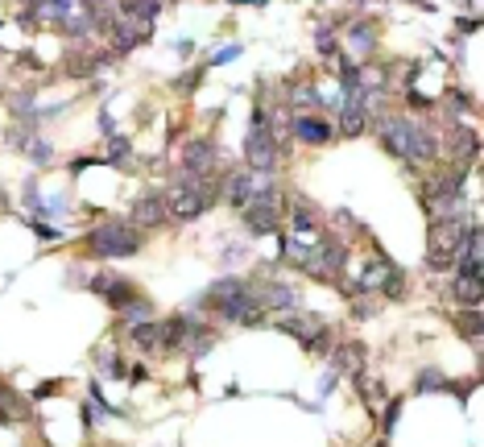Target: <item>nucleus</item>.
<instances>
[{
  "instance_id": "nucleus-1",
  "label": "nucleus",
  "mask_w": 484,
  "mask_h": 447,
  "mask_svg": "<svg viewBox=\"0 0 484 447\" xmlns=\"http://www.w3.org/2000/svg\"><path fill=\"white\" fill-rule=\"evenodd\" d=\"M381 141H385L389 153L406 158V162H431V158L439 153L435 133H431L427 125H418V121H406V116L385 121V125H381Z\"/></svg>"
},
{
  "instance_id": "nucleus-2",
  "label": "nucleus",
  "mask_w": 484,
  "mask_h": 447,
  "mask_svg": "<svg viewBox=\"0 0 484 447\" xmlns=\"http://www.w3.org/2000/svg\"><path fill=\"white\" fill-rule=\"evenodd\" d=\"M468 228H472V224L464 220V216H455V212H447V216H435L431 232H427V261H431L435 269L451 266V261L459 257V249H464V236H468Z\"/></svg>"
},
{
  "instance_id": "nucleus-3",
  "label": "nucleus",
  "mask_w": 484,
  "mask_h": 447,
  "mask_svg": "<svg viewBox=\"0 0 484 447\" xmlns=\"http://www.w3.org/2000/svg\"><path fill=\"white\" fill-rule=\"evenodd\" d=\"M141 232L132 224H99L88 232V253L99 261H116V257H132L141 253Z\"/></svg>"
},
{
  "instance_id": "nucleus-4",
  "label": "nucleus",
  "mask_w": 484,
  "mask_h": 447,
  "mask_svg": "<svg viewBox=\"0 0 484 447\" xmlns=\"http://www.w3.org/2000/svg\"><path fill=\"white\" fill-rule=\"evenodd\" d=\"M170 212H174L178 220H195V216H203L207 207H212V182L203 179V174H191V170H182L174 182H170Z\"/></svg>"
},
{
  "instance_id": "nucleus-5",
  "label": "nucleus",
  "mask_w": 484,
  "mask_h": 447,
  "mask_svg": "<svg viewBox=\"0 0 484 447\" xmlns=\"http://www.w3.org/2000/svg\"><path fill=\"white\" fill-rule=\"evenodd\" d=\"M244 220H249V232H253V236H265V232L277 228V220H282V199H277L273 186H261V191L249 199Z\"/></svg>"
},
{
  "instance_id": "nucleus-6",
  "label": "nucleus",
  "mask_w": 484,
  "mask_h": 447,
  "mask_svg": "<svg viewBox=\"0 0 484 447\" xmlns=\"http://www.w3.org/2000/svg\"><path fill=\"white\" fill-rule=\"evenodd\" d=\"M344 249L340 245H331V240H323V245H314V249H307L303 253V261L298 266L307 269L310 277H327V282H336L340 273H344Z\"/></svg>"
},
{
  "instance_id": "nucleus-7",
  "label": "nucleus",
  "mask_w": 484,
  "mask_h": 447,
  "mask_svg": "<svg viewBox=\"0 0 484 447\" xmlns=\"http://www.w3.org/2000/svg\"><path fill=\"white\" fill-rule=\"evenodd\" d=\"M277 327H282L286 336H298L310 352H323V348H327V323H323L319 315H286Z\"/></svg>"
},
{
  "instance_id": "nucleus-8",
  "label": "nucleus",
  "mask_w": 484,
  "mask_h": 447,
  "mask_svg": "<svg viewBox=\"0 0 484 447\" xmlns=\"http://www.w3.org/2000/svg\"><path fill=\"white\" fill-rule=\"evenodd\" d=\"M216 311H220L228 323H244V327H257V323L265 319V307L257 303L253 290H240V294H232V298H220Z\"/></svg>"
},
{
  "instance_id": "nucleus-9",
  "label": "nucleus",
  "mask_w": 484,
  "mask_h": 447,
  "mask_svg": "<svg viewBox=\"0 0 484 447\" xmlns=\"http://www.w3.org/2000/svg\"><path fill=\"white\" fill-rule=\"evenodd\" d=\"M244 158H249V166H253V170H269V166L277 162V149H273V141H269V125H265L261 112H253V129H249Z\"/></svg>"
},
{
  "instance_id": "nucleus-10",
  "label": "nucleus",
  "mask_w": 484,
  "mask_h": 447,
  "mask_svg": "<svg viewBox=\"0 0 484 447\" xmlns=\"http://www.w3.org/2000/svg\"><path fill=\"white\" fill-rule=\"evenodd\" d=\"M182 170H191V174H212L216 170V141H207V137H199V141H186V149H182Z\"/></svg>"
},
{
  "instance_id": "nucleus-11",
  "label": "nucleus",
  "mask_w": 484,
  "mask_h": 447,
  "mask_svg": "<svg viewBox=\"0 0 484 447\" xmlns=\"http://www.w3.org/2000/svg\"><path fill=\"white\" fill-rule=\"evenodd\" d=\"M166 216H170V207H166V199L158 191H149V195H141L132 203V224L137 228H158V224H166Z\"/></svg>"
},
{
  "instance_id": "nucleus-12",
  "label": "nucleus",
  "mask_w": 484,
  "mask_h": 447,
  "mask_svg": "<svg viewBox=\"0 0 484 447\" xmlns=\"http://www.w3.org/2000/svg\"><path fill=\"white\" fill-rule=\"evenodd\" d=\"M253 195H257V170H240V174H232L228 186H223V199L236 203V207H249Z\"/></svg>"
},
{
  "instance_id": "nucleus-13",
  "label": "nucleus",
  "mask_w": 484,
  "mask_h": 447,
  "mask_svg": "<svg viewBox=\"0 0 484 447\" xmlns=\"http://www.w3.org/2000/svg\"><path fill=\"white\" fill-rule=\"evenodd\" d=\"M331 121H323V116H298L294 121V137L298 141H307V145H323V141H331Z\"/></svg>"
},
{
  "instance_id": "nucleus-14",
  "label": "nucleus",
  "mask_w": 484,
  "mask_h": 447,
  "mask_svg": "<svg viewBox=\"0 0 484 447\" xmlns=\"http://www.w3.org/2000/svg\"><path fill=\"white\" fill-rule=\"evenodd\" d=\"M257 303H261V307H277V311H286V307L294 311V307H298V290L286 286V282H269V286H261Z\"/></svg>"
},
{
  "instance_id": "nucleus-15",
  "label": "nucleus",
  "mask_w": 484,
  "mask_h": 447,
  "mask_svg": "<svg viewBox=\"0 0 484 447\" xmlns=\"http://www.w3.org/2000/svg\"><path fill=\"white\" fill-rule=\"evenodd\" d=\"M480 277H468V273H455V282H451V298L464 307H480Z\"/></svg>"
},
{
  "instance_id": "nucleus-16",
  "label": "nucleus",
  "mask_w": 484,
  "mask_h": 447,
  "mask_svg": "<svg viewBox=\"0 0 484 447\" xmlns=\"http://www.w3.org/2000/svg\"><path fill=\"white\" fill-rule=\"evenodd\" d=\"M116 4H120L125 21H141V25H149L158 17V8H162V0H116Z\"/></svg>"
},
{
  "instance_id": "nucleus-17",
  "label": "nucleus",
  "mask_w": 484,
  "mask_h": 447,
  "mask_svg": "<svg viewBox=\"0 0 484 447\" xmlns=\"http://www.w3.org/2000/svg\"><path fill=\"white\" fill-rule=\"evenodd\" d=\"M158 340H162V323H153V319H145V323H132V344L137 348H158Z\"/></svg>"
},
{
  "instance_id": "nucleus-18",
  "label": "nucleus",
  "mask_w": 484,
  "mask_h": 447,
  "mask_svg": "<svg viewBox=\"0 0 484 447\" xmlns=\"http://www.w3.org/2000/svg\"><path fill=\"white\" fill-rule=\"evenodd\" d=\"M141 42H145V25L120 17V25H116V46H120V50H132V46H141Z\"/></svg>"
},
{
  "instance_id": "nucleus-19",
  "label": "nucleus",
  "mask_w": 484,
  "mask_h": 447,
  "mask_svg": "<svg viewBox=\"0 0 484 447\" xmlns=\"http://www.w3.org/2000/svg\"><path fill=\"white\" fill-rule=\"evenodd\" d=\"M455 331H459V336H468V340H480V311H476V307H468V315H459Z\"/></svg>"
},
{
  "instance_id": "nucleus-20",
  "label": "nucleus",
  "mask_w": 484,
  "mask_h": 447,
  "mask_svg": "<svg viewBox=\"0 0 484 447\" xmlns=\"http://www.w3.org/2000/svg\"><path fill=\"white\" fill-rule=\"evenodd\" d=\"M290 224H294V232H303V236L319 228V220H314V212H310L307 203H298V207H294V216H290Z\"/></svg>"
},
{
  "instance_id": "nucleus-21",
  "label": "nucleus",
  "mask_w": 484,
  "mask_h": 447,
  "mask_svg": "<svg viewBox=\"0 0 484 447\" xmlns=\"http://www.w3.org/2000/svg\"><path fill=\"white\" fill-rule=\"evenodd\" d=\"M360 129H364V112L348 104V112H344V133H360Z\"/></svg>"
},
{
  "instance_id": "nucleus-22",
  "label": "nucleus",
  "mask_w": 484,
  "mask_h": 447,
  "mask_svg": "<svg viewBox=\"0 0 484 447\" xmlns=\"http://www.w3.org/2000/svg\"><path fill=\"white\" fill-rule=\"evenodd\" d=\"M129 153H132V145H129V141H112V162H125Z\"/></svg>"
},
{
  "instance_id": "nucleus-23",
  "label": "nucleus",
  "mask_w": 484,
  "mask_h": 447,
  "mask_svg": "<svg viewBox=\"0 0 484 447\" xmlns=\"http://www.w3.org/2000/svg\"><path fill=\"white\" fill-rule=\"evenodd\" d=\"M352 42L360 46V50H368V46H373V34H368V29H352Z\"/></svg>"
},
{
  "instance_id": "nucleus-24",
  "label": "nucleus",
  "mask_w": 484,
  "mask_h": 447,
  "mask_svg": "<svg viewBox=\"0 0 484 447\" xmlns=\"http://www.w3.org/2000/svg\"><path fill=\"white\" fill-rule=\"evenodd\" d=\"M236 54H240V46H228V50H220V54H216V62H228V58H236Z\"/></svg>"
},
{
  "instance_id": "nucleus-25",
  "label": "nucleus",
  "mask_w": 484,
  "mask_h": 447,
  "mask_svg": "<svg viewBox=\"0 0 484 447\" xmlns=\"http://www.w3.org/2000/svg\"><path fill=\"white\" fill-rule=\"evenodd\" d=\"M397 410H401V406H389V410H385V431H394V418H397Z\"/></svg>"
},
{
  "instance_id": "nucleus-26",
  "label": "nucleus",
  "mask_w": 484,
  "mask_h": 447,
  "mask_svg": "<svg viewBox=\"0 0 484 447\" xmlns=\"http://www.w3.org/2000/svg\"><path fill=\"white\" fill-rule=\"evenodd\" d=\"M83 4H88L91 13H95V8H99V4H108V0H83Z\"/></svg>"
},
{
  "instance_id": "nucleus-27",
  "label": "nucleus",
  "mask_w": 484,
  "mask_h": 447,
  "mask_svg": "<svg viewBox=\"0 0 484 447\" xmlns=\"http://www.w3.org/2000/svg\"><path fill=\"white\" fill-rule=\"evenodd\" d=\"M232 4H265V0H232Z\"/></svg>"
}]
</instances>
